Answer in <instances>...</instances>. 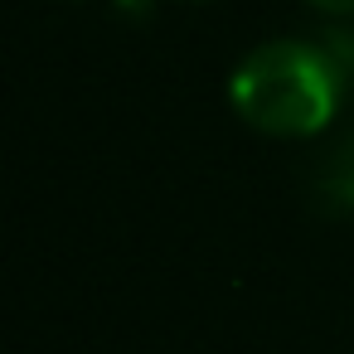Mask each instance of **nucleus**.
I'll use <instances>...</instances> for the list:
<instances>
[{"label": "nucleus", "instance_id": "3", "mask_svg": "<svg viewBox=\"0 0 354 354\" xmlns=\"http://www.w3.org/2000/svg\"><path fill=\"white\" fill-rule=\"evenodd\" d=\"M320 49H325L330 68L339 73V83L349 88L354 83V30H325L320 35Z\"/></svg>", "mask_w": 354, "mask_h": 354}, {"label": "nucleus", "instance_id": "1", "mask_svg": "<svg viewBox=\"0 0 354 354\" xmlns=\"http://www.w3.org/2000/svg\"><path fill=\"white\" fill-rule=\"evenodd\" d=\"M344 97L339 73L330 68L325 49L310 39H267L257 44L228 78L233 112L277 141L315 136L335 122Z\"/></svg>", "mask_w": 354, "mask_h": 354}, {"label": "nucleus", "instance_id": "2", "mask_svg": "<svg viewBox=\"0 0 354 354\" xmlns=\"http://www.w3.org/2000/svg\"><path fill=\"white\" fill-rule=\"evenodd\" d=\"M320 189L335 199V204H344V209H354V127L325 151V165H320Z\"/></svg>", "mask_w": 354, "mask_h": 354}, {"label": "nucleus", "instance_id": "4", "mask_svg": "<svg viewBox=\"0 0 354 354\" xmlns=\"http://www.w3.org/2000/svg\"><path fill=\"white\" fill-rule=\"evenodd\" d=\"M315 10H325V15H339V20H349L354 15V0H310Z\"/></svg>", "mask_w": 354, "mask_h": 354}]
</instances>
